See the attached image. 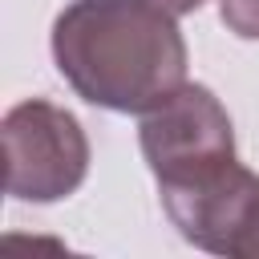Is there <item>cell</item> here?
Returning a JSON list of instances; mask_svg holds the SVG:
<instances>
[{"instance_id": "1", "label": "cell", "mask_w": 259, "mask_h": 259, "mask_svg": "<svg viewBox=\"0 0 259 259\" xmlns=\"http://www.w3.org/2000/svg\"><path fill=\"white\" fill-rule=\"evenodd\" d=\"M53 61L77 97L150 113L186 85V40L158 0H73L53 20Z\"/></svg>"}, {"instance_id": "2", "label": "cell", "mask_w": 259, "mask_h": 259, "mask_svg": "<svg viewBox=\"0 0 259 259\" xmlns=\"http://www.w3.org/2000/svg\"><path fill=\"white\" fill-rule=\"evenodd\" d=\"M138 138L158 190L202 182L239 162L231 117L206 85H182L162 105L142 113Z\"/></svg>"}, {"instance_id": "3", "label": "cell", "mask_w": 259, "mask_h": 259, "mask_svg": "<svg viewBox=\"0 0 259 259\" xmlns=\"http://www.w3.org/2000/svg\"><path fill=\"white\" fill-rule=\"evenodd\" d=\"M4 186L20 202H57L89 174V142L81 121L40 97L4 113Z\"/></svg>"}, {"instance_id": "4", "label": "cell", "mask_w": 259, "mask_h": 259, "mask_svg": "<svg viewBox=\"0 0 259 259\" xmlns=\"http://www.w3.org/2000/svg\"><path fill=\"white\" fill-rule=\"evenodd\" d=\"M219 16L235 36L259 40V0H219Z\"/></svg>"}, {"instance_id": "5", "label": "cell", "mask_w": 259, "mask_h": 259, "mask_svg": "<svg viewBox=\"0 0 259 259\" xmlns=\"http://www.w3.org/2000/svg\"><path fill=\"white\" fill-rule=\"evenodd\" d=\"M227 255H235V259H259V198H255L251 210L243 214V223H239Z\"/></svg>"}, {"instance_id": "6", "label": "cell", "mask_w": 259, "mask_h": 259, "mask_svg": "<svg viewBox=\"0 0 259 259\" xmlns=\"http://www.w3.org/2000/svg\"><path fill=\"white\" fill-rule=\"evenodd\" d=\"M162 8H170L174 16H186V12H194V8H202L206 0H158Z\"/></svg>"}]
</instances>
